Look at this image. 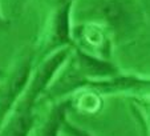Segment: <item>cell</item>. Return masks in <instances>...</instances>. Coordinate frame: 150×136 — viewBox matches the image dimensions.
<instances>
[{
	"instance_id": "obj_5",
	"label": "cell",
	"mask_w": 150,
	"mask_h": 136,
	"mask_svg": "<svg viewBox=\"0 0 150 136\" xmlns=\"http://www.w3.org/2000/svg\"><path fill=\"white\" fill-rule=\"evenodd\" d=\"M82 88H91L100 95H114L120 92L146 91L149 88V79L134 75H116L113 77L100 80H88Z\"/></svg>"
},
{
	"instance_id": "obj_2",
	"label": "cell",
	"mask_w": 150,
	"mask_h": 136,
	"mask_svg": "<svg viewBox=\"0 0 150 136\" xmlns=\"http://www.w3.org/2000/svg\"><path fill=\"white\" fill-rule=\"evenodd\" d=\"M73 0L62 6L53 8L47 19L45 24L36 44V52L33 54L36 63L51 56L56 51L72 45L71 37V12Z\"/></svg>"
},
{
	"instance_id": "obj_6",
	"label": "cell",
	"mask_w": 150,
	"mask_h": 136,
	"mask_svg": "<svg viewBox=\"0 0 150 136\" xmlns=\"http://www.w3.org/2000/svg\"><path fill=\"white\" fill-rule=\"evenodd\" d=\"M71 59L85 80L108 79L120 74L117 65H114L110 60L86 55L74 47L71 52Z\"/></svg>"
},
{
	"instance_id": "obj_13",
	"label": "cell",
	"mask_w": 150,
	"mask_h": 136,
	"mask_svg": "<svg viewBox=\"0 0 150 136\" xmlns=\"http://www.w3.org/2000/svg\"><path fill=\"white\" fill-rule=\"evenodd\" d=\"M0 75H1V71H0Z\"/></svg>"
},
{
	"instance_id": "obj_9",
	"label": "cell",
	"mask_w": 150,
	"mask_h": 136,
	"mask_svg": "<svg viewBox=\"0 0 150 136\" xmlns=\"http://www.w3.org/2000/svg\"><path fill=\"white\" fill-rule=\"evenodd\" d=\"M61 132H64L67 136H93V135H91L88 131H84V130H81V128H79L77 125H73L72 123H69L68 119L62 124Z\"/></svg>"
},
{
	"instance_id": "obj_8",
	"label": "cell",
	"mask_w": 150,
	"mask_h": 136,
	"mask_svg": "<svg viewBox=\"0 0 150 136\" xmlns=\"http://www.w3.org/2000/svg\"><path fill=\"white\" fill-rule=\"evenodd\" d=\"M69 100V105H73L77 111L82 113L93 115L102 108V96L91 89V88H81L73 94V97Z\"/></svg>"
},
{
	"instance_id": "obj_11",
	"label": "cell",
	"mask_w": 150,
	"mask_h": 136,
	"mask_svg": "<svg viewBox=\"0 0 150 136\" xmlns=\"http://www.w3.org/2000/svg\"><path fill=\"white\" fill-rule=\"evenodd\" d=\"M68 1H72V0H47V3H48L49 6L52 7V9H53V8H57V7L62 6V4L68 3Z\"/></svg>"
},
{
	"instance_id": "obj_4",
	"label": "cell",
	"mask_w": 150,
	"mask_h": 136,
	"mask_svg": "<svg viewBox=\"0 0 150 136\" xmlns=\"http://www.w3.org/2000/svg\"><path fill=\"white\" fill-rule=\"evenodd\" d=\"M72 47L98 59L109 60L112 55L110 34L102 24L88 20L71 29Z\"/></svg>"
},
{
	"instance_id": "obj_7",
	"label": "cell",
	"mask_w": 150,
	"mask_h": 136,
	"mask_svg": "<svg viewBox=\"0 0 150 136\" xmlns=\"http://www.w3.org/2000/svg\"><path fill=\"white\" fill-rule=\"evenodd\" d=\"M52 108L40 125L32 130V136H59L69 110V100L62 99L52 103Z\"/></svg>"
},
{
	"instance_id": "obj_12",
	"label": "cell",
	"mask_w": 150,
	"mask_h": 136,
	"mask_svg": "<svg viewBox=\"0 0 150 136\" xmlns=\"http://www.w3.org/2000/svg\"><path fill=\"white\" fill-rule=\"evenodd\" d=\"M7 24H8V20H7L6 17L1 15V11H0V28H1V27H4V26H7Z\"/></svg>"
},
{
	"instance_id": "obj_10",
	"label": "cell",
	"mask_w": 150,
	"mask_h": 136,
	"mask_svg": "<svg viewBox=\"0 0 150 136\" xmlns=\"http://www.w3.org/2000/svg\"><path fill=\"white\" fill-rule=\"evenodd\" d=\"M27 1H28V0H9V4H11V8L9 9H11L15 15L20 14V12L23 11V7Z\"/></svg>"
},
{
	"instance_id": "obj_1",
	"label": "cell",
	"mask_w": 150,
	"mask_h": 136,
	"mask_svg": "<svg viewBox=\"0 0 150 136\" xmlns=\"http://www.w3.org/2000/svg\"><path fill=\"white\" fill-rule=\"evenodd\" d=\"M97 21L109 31L113 42H127L139 29L144 16L134 0H102L96 8Z\"/></svg>"
},
{
	"instance_id": "obj_3",
	"label": "cell",
	"mask_w": 150,
	"mask_h": 136,
	"mask_svg": "<svg viewBox=\"0 0 150 136\" xmlns=\"http://www.w3.org/2000/svg\"><path fill=\"white\" fill-rule=\"evenodd\" d=\"M33 52H24L0 84V125L23 95L33 69Z\"/></svg>"
}]
</instances>
